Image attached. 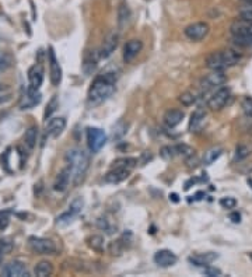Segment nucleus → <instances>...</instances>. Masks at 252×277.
<instances>
[{
  "mask_svg": "<svg viewBox=\"0 0 252 277\" xmlns=\"http://www.w3.org/2000/svg\"><path fill=\"white\" fill-rule=\"evenodd\" d=\"M130 19H132V13H130V9L126 6V4H121L119 9H118V25L119 28H125L129 25L130 22Z\"/></svg>",
  "mask_w": 252,
  "mask_h": 277,
  "instance_id": "23",
  "label": "nucleus"
},
{
  "mask_svg": "<svg viewBox=\"0 0 252 277\" xmlns=\"http://www.w3.org/2000/svg\"><path fill=\"white\" fill-rule=\"evenodd\" d=\"M1 90H3V85H1V84H0V91H1Z\"/></svg>",
  "mask_w": 252,
  "mask_h": 277,
  "instance_id": "48",
  "label": "nucleus"
},
{
  "mask_svg": "<svg viewBox=\"0 0 252 277\" xmlns=\"http://www.w3.org/2000/svg\"><path fill=\"white\" fill-rule=\"evenodd\" d=\"M100 59V52L87 51L84 53L83 63H82V69L85 76H90L91 73L97 69V63Z\"/></svg>",
  "mask_w": 252,
  "mask_h": 277,
  "instance_id": "17",
  "label": "nucleus"
},
{
  "mask_svg": "<svg viewBox=\"0 0 252 277\" xmlns=\"http://www.w3.org/2000/svg\"><path fill=\"white\" fill-rule=\"evenodd\" d=\"M248 185L252 188V179H248Z\"/></svg>",
  "mask_w": 252,
  "mask_h": 277,
  "instance_id": "47",
  "label": "nucleus"
},
{
  "mask_svg": "<svg viewBox=\"0 0 252 277\" xmlns=\"http://www.w3.org/2000/svg\"><path fill=\"white\" fill-rule=\"evenodd\" d=\"M137 160L136 158H118L114 161V167H124V168H127V170H132L133 167H136Z\"/></svg>",
  "mask_w": 252,
  "mask_h": 277,
  "instance_id": "32",
  "label": "nucleus"
},
{
  "mask_svg": "<svg viewBox=\"0 0 252 277\" xmlns=\"http://www.w3.org/2000/svg\"><path fill=\"white\" fill-rule=\"evenodd\" d=\"M230 218L234 223H240V221H241V214L237 213V212H234V213H231L230 214Z\"/></svg>",
  "mask_w": 252,
  "mask_h": 277,
  "instance_id": "44",
  "label": "nucleus"
},
{
  "mask_svg": "<svg viewBox=\"0 0 252 277\" xmlns=\"http://www.w3.org/2000/svg\"><path fill=\"white\" fill-rule=\"evenodd\" d=\"M220 206L223 209L231 210V209H234L237 206V200L234 197H230V196L229 197H223V199H220Z\"/></svg>",
  "mask_w": 252,
  "mask_h": 277,
  "instance_id": "40",
  "label": "nucleus"
},
{
  "mask_svg": "<svg viewBox=\"0 0 252 277\" xmlns=\"http://www.w3.org/2000/svg\"><path fill=\"white\" fill-rule=\"evenodd\" d=\"M66 163H67V170L70 172L72 184L74 186H79L84 181L90 167L88 154L82 149H72L66 153Z\"/></svg>",
  "mask_w": 252,
  "mask_h": 277,
  "instance_id": "2",
  "label": "nucleus"
},
{
  "mask_svg": "<svg viewBox=\"0 0 252 277\" xmlns=\"http://www.w3.org/2000/svg\"><path fill=\"white\" fill-rule=\"evenodd\" d=\"M184 116H185V113L182 112V111H179V109H169V111L164 113L163 121H164L167 128L172 129V128L178 126L179 123L182 122Z\"/></svg>",
  "mask_w": 252,
  "mask_h": 277,
  "instance_id": "22",
  "label": "nucleus"
},
{
  "mask_svg": "<svg viewBox=\"0 0 252 277\" xmlns=\"http://www.w3.org/2000/svg\"><path fill=\"white\" fill-rule=\"evenodd\" d=\"M66 128V119L59 116V118H51L48 123H46V134L51 137H58L59 134L62 133Z\"/></svg>",
  "mask_w": 252,
  "mask_h": 277,
  "instance_id": "19",
  "label": "nucleus"
},
{
  "mask_svg": "<svg viewBox=\"0 0 252 277\" xmlns=\"http://www.w3.org/2000/svg\"><path fill=\"white\" fill-rule=\"evenodd\" d=\"M227 82L226 74L220 70H211V73L206 74L202 80H200V91L202 94H209L211 91H216L217 88H220L224 85V83Z\"/></svg>",
  "mask_w": 252,
  "mask_h": 277,
  "instance_id": "5",
  "label": "nucleus"
},
{
  "mask_svg": "<svg viewBox=\"0 0 252 277\" xmlns=\"http://www.w3.org/2000/svg\"><path fill=\"white\" fill-rule=\"evenodd\" d=\"M25 103L21 105V109H30L31 107L34 105H37V104L41 101V94L37 91V92H31V91H27V97H25Z\"/></svg>",
  "mask_w": 252,
  "mask_h": 277,
  "instance_id": "28",
  "label": "nucleus"
},
{
  "mask_svg": "<svg viewBox=\"0 0 252 277\" xmlns=\"http://www.w3.org/2000/svg\"><path fill=\"white\" fill-rule=\"evenodd\" d=\"M97 226L100 227L101 230H105V231H108V233H111L109 230V223H108V220H105V218H100L98 220V223H97Z\"/></svg>",
  "mask_w": 252,
  "mask_h": 277,
  "instance_id": "43",
  "label": "nucleus"
},
{
  "mask_svg": "<svg viewBox=\"0 0 252 277\" xmlns=\"http://www.w3.org/2000/svg\"><path fill=\"white\" fill-rule=\"evenodd\" d=\"M203 273H205V276H209V277L220 276L221 270H220V269H216V267L206 266V267H205V270H203Z\"/></svg>",
  "mask_w": 252,
  "mask_h": 277,
  "instance_id": "42",
  "label": "nucleus"
},
{
  "mask_svg": "<svg viewBox=\"0 0 252 277\" xmlns=\"http://www.w3.org/2000/svg\"><path fill=\"white\" fill-rule=\"evenodd\" d=\"M241 108L244 115L252 119V97H244L241 101Z\"/></svg>",
  "mask_w": 252,
  "mask_h": 277,
  "instance_id": "34",
  "label": "nucleus"
},
{
  "mask_svg": "<svg viewBox=\"0 0 252 277\" xmlns=\"http://www.w3.org/2000/svg\"><path fill=\"white\" fill-rule=\"evenodd\" d=\"M206 121V112L202 109H196L195 112L190 115V121H189V132L192 133H198L200 129L203 128Z\"/></svg>",
  "mask_w": 252,
  "mask_h": 277,
  "instance_id": "21",
  "label": "nucleus"
},
{
  "mask_svg": "<svg viewBox=\"0 0 252 277\" xmlns=\"http://www.w3.org/2000/svg\"><path fill=\"white\" fill-rule=\"evenodd\" d=\"M34 273H35V276L38 277L51 276L53 273L52 263L48 262V260H42V262H40V263L35 265V267H34Z\"/></svg>",
  "mask_w": 252,
  "mask_h": 277,
  "instance_id": "25",
  "label": "nucleus"
},
{
  "mask_svg": "<svg viewBox=\"0 0 252 277\" xmlns=\"http://www.w3.org/2000/svg\"><path fill=\"white\" fill-rule=\"evenodd\" d=\"M115 73L105 72L95 77L88 90V103L91 105H100L106 101L115 92Z\"/></svg>",
  "mask_w": 252,
  "mask_h": 277,
  "instance_id": "1",
  "label": "nucleus"
},
{
  "mask_svg": "<svg viewBox=\"0 0 252 277\" xmlns=\"http://www.w3.org/2000/svg\"><path fill=\"white\" fill-rule=\"evenodd\" d=\"M240 19L247 21H252V3H245L238 10Z\"/></svg>",
  "mask_w": 252,
  "mask_h": 277,
  "instance_id": "35",
  "label": "nucleus"
},
{
  "mask_svg": "<svg viewBox=\"0 0 252 277\" xmlns=\"http://www.w3.org/2000/svg\"><path fill=\"white\" fill-rule=\"evenodd\" d=\"M83 207H84L83 199H82V197H76L73 202L70 203V206H69L67 212L62 213V214L56 218V224H59V226H66V224H69L73 218H76L77 215L82 213Z\"/></svg>",
  "mask_w": 252,
  "mask_h": 277,
  "instance_id": "9",
  "label": "nucleus"
},
{
  "mask_svg": "<svg viewBox=\"0 0 252 277\" xmlns=\"http://www.w3.org/2000/svg\"><path fill=\"white\" fill-rule=\"evenodd\" d=\"M56 108H58V97L53 95L52 98H51V101H49L48 105H46V109H45V118L48 119V118L56 111Z\"/></svg>",
  "mask_w": 252,
  "mask_h": 277,
  "instance_id": "39",
  "label": "nucleus"
},
{
  "mask_svg": "<svg viewBox=\"0 0 252 277\" xmlns=\"http://www.w3.org/2000/svg\"><path fill=\"white\" fill-rule=\"evenodd\" d=\"M160 155L164 158V160H171L177 155V150H175V146H166L161 149Z\"/></svg>",
  "mask_w": 252,
  "mask_h": 277,
  "instance_id": "37",
  "label": "nucleus"
},
{
  "mask_svg": "<svg viewBox=\"0 0 252 277\" xmlns=\"http://www.w3.org/2000/svg\"><path fill=\"white\" fill-rule=\"evenodd\" d=\"M154 263L160 267H171L178 262L177 255L169 249H160L154 254Z\"/></svg>",
  "mask_w": 252,
  "mask_h": 277,
  "instance_id": "15",
  "label": "nucleus"
},
{
  "mask_svg": "<svg viewBox=\"0 0 252 277\" xmlns=\"http://www.w3.org/2000/svg\"><path fill=\"white\" fill-rule=\"evenodd\" d=\"M179 103L182 104V105H185V107H190V105H193V104L196 103V95L190 91L182 92L179 95Z\"/></svg>",
  "mask_w": 252,
  "mask_h": 277,
  "instance_id": "33",
  "label": "nucleus"
},
{
  "mask_svg": "<svg viewBox=\"0 0 252 277\" xmlns=\"http://www.w3.org/2000/svg\"><path fill=\"white\" fill-rule=\"evenodd\" d=\"M169 197H172V200H174V202H178V199H177L178 196L177 195H172V196H169Z\"/></svg>",
  "mask_w": 252,
  "mask_h": 277,
  "instance_id": "45",
  "label": "nucleus"
},
{
  "mask_svg": "<svg viewBox=\"0 0 252 277\" xmlns=\"http://www.w3.org/2000/svg\"><path fill=\"white\" fill-rule=\"evenodd\" d=\"M88 245L97 252H103L104 251V238L100 235H93L88 239Z\"/></svg>",
  "mask_w": 252,
  "mask_h": 277,
  "instance_id": "30",
  "label": "nucleus"
},
{
  "mask_svg": "<svg viewBox=\"0 0 252 277\" xmlns=\"http://www.w3.org/2000/svg\"><path fill=\"white\" fill-rule=\"evenodd\" d=\"M230 32L235 43L241 46L252 45V21L235 20L230 27Z\"/></svg>",
  "mask_w": 252,
  "mask_h": 277,
  "instance_id": "4",
  "label": "nucleus"
},
{
  "mask_svg": "<svg viewBox=\"0 0 252 277\" xmlns=\"http://www.w3.org/2000/svg\"><path fill=\"white\" fill-rule=\"evenodd\" d=\"M118 43H119V35L116 34L115 31L109 32V34L106 35V38L104 40V42H103L101 49H100V58H101V59L109 58V56L115 52L116 48H118Z\"/></svg>",
  "mask_w": 252,
  "mask_h": 277,
  "instance_id": "13",
  "label": "nucleus"
},
{
  "mask_svg": "<svg viewBox=\"0 0 252 277\" xmlns=\"http://www.w3.org/2000/svg\"><path fill=\"white\" fill-rule=\"evenodd\" d=\"M175 150H177V155H182L184 158H189V157L195 155V150L190 146H188V144H177Z\"/></svg>",
  "mask_w": 252,
  "mask_h": 277,
  "instance_id": "29",
  "label": "nucleus"
},
{
  "mask_svg": "<svg viewBox=\"0 0 252 277\" xmlns=\"http://www.w3.org/2000/svg\"><path fill=\"white\" fill-rule=\"evenodd\" d=\"M185 37L190 41H202L209 34V25L206 22H195L184 30Z\"/></svg>",
  "mask_w": 252,
  "mask_h": 277,
  "instance_id": "10",
  "label": "nucleus"
},
{
  "mask_svg": "<svg viewBox=\"0 0 252 277\" xmlns=\"http://www.w3.org/2000/svg\"><path fill=\"white\" fill-rule=\"evenodd\" d=\"M43 82V67L41 64H34L28 70V90L27 91L37 92Z\"/></svg>",
  "mask_w": 252,
  "mask_h": 277,
  "instance_id": "12",
  "label": "nucleus"
},
{
  "mask_svg": "<svg viewBox=\"0 0 252 277\" xmlns=\"http://www.w3.org/2000/svg\"><path fill=\"white\" fill-rule=\"evenodd\" d=\"M48 62H49V77H51V83L52 85H59L61 82H62V69H61V64L56 59V55H55V51L51 46L49 48V52H48Z\"/></svg>",
  "mask_w": 252,
  "mask_h": 277,
  "instance_id": "11",
  "label": "nucleus"
},
{
  "mask_svg": "<svg viewBox=\"0 0 252 277\" xmlns=\"http://www.w3.org/2000/svg\"><path fill=\"white\" fill-rule=\"evenodd\" d=\"M132 170H127L124 167H114V170H111L108 174L105 175L104 181L108 184H119L122 181H125L126 178L129 176Z\"/></svg>",
  "mask_w": 252,
  "mask_h": 277,
  "instance_id": "18",
  "label": "nucleus"
},
{
  "mask_svg": "<svg viewBox=\"0 0 252 277\" xmlns=\"http://www.w3.org/2000/svg\"><path fill=\"white\" fill-rule=\"evenodd\" d=\"M1 276L4 277H28V270H27V266L20 262V260H14V262H10L7 263L6 266L3 267L1 270Z\"/></svg>",
  "mask_w": 252,
  "mask_h": 277,
  "instance_id": "14",
  "label": "nucleus"
},
{
  "mask_svg": "<svg viewBox=\"0 0 252 277\" xmlns=\"http://www.w3.org/2000/svg\"><path fill=\"white\" fill-rule=\"evenodd\" d=\"M230 97V90L223 85L220 88H217L216 91H213V94L210 95L209 100H208V107L211 111H220L221 108H224L226 104L229 103Z\"/></svg>",
  "mask_w": 252,
  "mask_h": 277,
  "instance_id": "8",
  "label": "nucleus"
},
{
  "mask_svg": "<svg viewBox=\"0 0 252 277\" xmlns=\"http://www.w3.org/2000/svg\"><path fill=\"white\" fill-rule=\"evenodd\" d=\"M10 218H9V212H0V231L6 230L9 227Z\"/></svg>",
  "mask_w": 252,
  "mask_h": 277,
  "instance_id": "41",
  "label": "nucleus"
},
{
  "mask_svg": "<svg viewBox=\"0 0 252 277\" xmlns=\"http://www.w3.org/2000/svg\"><path fill=\"white\" fill-rule=\"evenodd\" d=\"M69 182H70V172H69L67 168H64L62 172L58 175V178L53 184V189L58 191V192H63L69 186Z\"/></svg>",
  "mask_w": 252,
  "mask_h": 277,
  "instance_id": "24",
  "label": "nucleus"
},
{
  "mask_svg": "<svg viewBox=\"0 0 252 277\" xmlns=\"http://www.w3.org/2000/svg\"><path fill=\"white\" fill-rule=\"evenodd\" d=\"M223 154V149L221 147H213L208 150L205 155H203V164L205 165H211L216 160L220 158V155Z\"/></svg>",
  "mask_w": 252,
  "mask_h": 277,
  "instance_id": "26",
  "label": "nucleus"
},
{
  "mask_svg": "<svg viewBox=\"0 0 252 277\" xmlns=\"http://www.w3.org/2000/svg\"><path fill=\"white\" fill-rule=\"evenodd\" d=\"M106 143V134L100 128H87V144L91 153H98Z\"/></svg>",
  "mask_w": 252,
  "mask_h": 277,
  "instance_id": "6",
  "label": "nucleus"
},
{
  "mask_svg": "<svg viewBox=\"0 0 252 277\" xmlns=\"http://www.w3.org/2000/svg\"><path fill=\"white\" fill-rule=\"evenodd\" d=\"M11 249H13V242L7 238H0V263L3 260L4 255L10 254Z\"/></svg>",
  "mask_w": 252,
  "mask_h": 277,
  "instance_id": "31",
  "label": "nucleus"
},
{
  "mask_svg": "<svg viewBox=\"0 0 252 277\" xmlns=\"http://www.w3.org/2000/svg\"><path fill=\"white\" fill-rule=\"evenodd\" d=\"M37 136H38V128L37 126H31V128H28V130L25 132L24 134V143L25 146L32 150L34 147H35V143H37Z\"/></svg>",
  "mask_w": 252,
  "mask_h": 277,
  "instance_id": "27",
  "label": "nucleus"
},
{
  "mask_svg": "<svg viewBox=\"0 0 252 277\" xmlns=\"http://www.w3.org/2000/svg\"><path fill=\"white\" fill-rule=\"evenodd\" d=\"M127 132V123L124 121H119L114 128V139H122Z\"/></svg>",
  "mask_w": 252,
  "mask_h": 277,
  "instance_id": "36",
  "label": "nucleus"
},
{
  "mask_svg": "<svg viewBox=\"0 0 252 277\" xmlns=\"http://www.w3.org/2000/svg\"><path fill=\"white\" fill-rule=\"evenodd\" d=\"M142 49H143V42L140 40H129L124 46V61L126 63L132 62Z\"/></svg>",
  "mask_w": 252,
  "mask_h": 277,
  "instance_id": "16",
  "label": "nucleus"
},
{
  "mask_svg": "<svg viewBox=\"0 0 252 277\" xmlns=\"http://www.w3.org/2000/svg\"><path fill=\"white\" fill-rule=\"evenodd\" d=\"M241 61V55L234 49H223L210 53L206 58V66L210 70H226L229 67L237 66Z\"/></svg>",
  "mask_w": 252,
  "mask_h": 277,
  "instance_id": "3",
  "label": "nucleus"
},
{
  "mask_svg": "<svg viewBox=\"0 0 252 277\" xmlns=\"http://www.w3.org/2000/svg\"><path fill=\"white\" fill-rule=\"evenodd\" d=\"M244 3H252V0H242Z\"/></svg>",
  "mask_w": 252,
  "mask_h": 277,
  "instance_id": "46",
  "label": "nucleus"
},
{
  "mask_svg": "<svg viewBox=\"0 0 252 277\" xmlns=\"http://www.w3.org/2000/svg\"><path fill=\"white\" fill-rule=\"evenodd\" d=\"M250 155V149L244 144H240L237 146L235 149V161H241L244 158H247Z\"/></svg>",
  "mask_w": 252,
  "mask_h": 277,
  "instance_id": "38",
  "label": "nucleus"
},
{
  "mask_svg": "<svg viewBox=\"0 0 252 277\" xmlns=\"http://www.w3.org/2000/svg\"><path fill=\"white\" fill-rule=\"evenodd\" d=\"M30 248L38 255H53L56 252V245L55 242L48 239V238H38V236H31L28 239Z\"/></svg>",
  "mask_w": 252,
  "mask_h": 277,
  "instance_id": "7",
  "label": "nucleus"
},
{
  "mask_svg": "<svg viewBox=\"0 0 252 277\" xmlns=\"http://www.w3.org/2000/svg\"><path fill=\"white\" fill-rule=\"evenodd\" d=\"M219 257L217 254L214 252H206V254H198L193 256H189V263H192L193 266L198 267H206L210 266V263H213L216 259Z\"/></svg>",
  "mask_w": 252,
  "mask_h": 277,
  "instance_id": "20",
  "label": "nucleus"
}]
</instances>
